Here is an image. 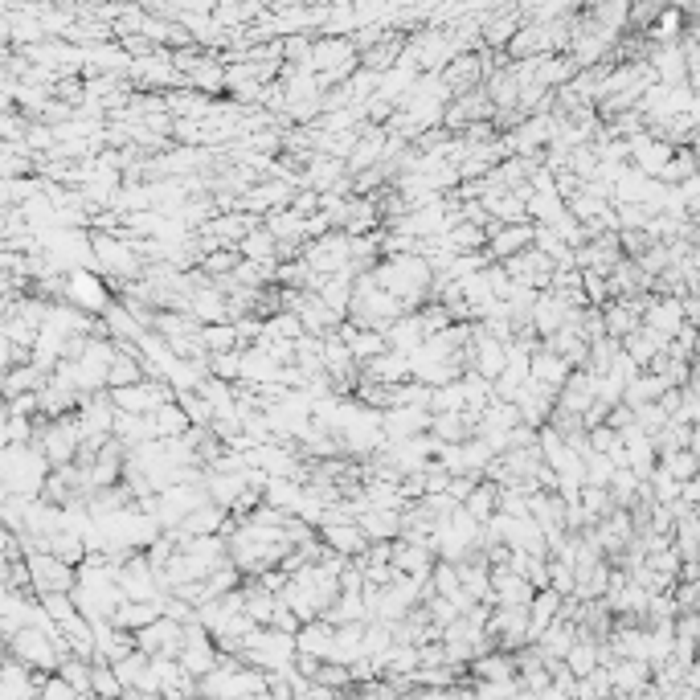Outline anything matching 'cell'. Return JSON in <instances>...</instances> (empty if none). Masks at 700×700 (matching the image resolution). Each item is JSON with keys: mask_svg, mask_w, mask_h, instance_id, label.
Wrapping results in <instances>:
<instances>
[{"mask_svg": "<svg viewBox=\"0 0 700 700\" xmlns=\"http://www.w3.org/2000/svg\"><path fill=\"white\" fill-rule=\"evenodd\" d=\"M533 242H537V226H529V222H500L492 230V238H488V254L496 262H508L512 254L529 250Z\"/></svg>", "mask_w": 700, "mask_h": 700, "instance_id": "cell-3", "label": "cell"}, {"mask_svg": "<svg viewBox=\"0 0 700 700\" xmlns=\"http://www.w3.org/2000/svg\"><path fill=\"white\" fill-rule=\"evenodd\" d=\"M684 320H688V312H684L680 299H660V303H651V308H647V328H655V332L676 336L684 328Z\"/></svg>", "mask_w": 700, "mask_h": 700, "instance_id": "cell-6", "label": "cell"}, {"mask_svg": "<svg viewBox=\"0 0 700 700\" xmlns=\"http://www.w3.org/2000/svg\"><path fill=\"white\" fill-rule=\"evenodd\" d=\"M336 631H340V627H336L332 619H312V623L299 627L295 643H299V651L320 655V660H332V655H336Z\"/></svg>", "mask_w": 700, "mask_h": 700, "instance_id": "cell-4", "label": "cell"}, {"mask_svg": "<svg viewBox=\"0 0 700 700\" xmlns=\"http://www.w3.org/2000/svg\"><path fill=\"white\" fill-rule=\"evenodd\" d=\"M74 696H82L62 672H50L46 680H41V700H74Z\"/></svg>", "mask_w": 700, "mask_h": 700, "instance_id": "cell-7", "label": "cell"}, {"mask_svg": "<svg viewBox=\"0 0 700 700\" xmlns=\"http://www.w3.org/2000/svg\"><path fill=\"white\" fill-rule=\"evenodd\" d=\"M185 623L181 619H172V615H160L156 623L140 627L136 631V647L148 651V655H177L181 660V651H185Z\"/></svg>", "mask_w": 700, "mask_h": 700, "instance_id": "cell-2", "label": "cell"}, {"mask_svg": "<svg viewBox=\"0 0 700 700\" xmlns=\"http://www.w3.org/2000/svg\"><path fill=\"white\" fill-rule=\"evenodd\" d=\"M29 570H33V590L37 594H54V590H70L74 594V586H78V565L62 561L50 549L29 553Z\"/></svg>", "mask_w": 700, "mask_h": 700, "instance_id": "cell-1", "label": "cell"}, {"mask_svg": "<svg viewBox=\"0 0 700 700\" xmlns=\"http://www.w3.org/2000/svg\"><path fill=\"white\" fill-rule=\"evenodd\" d=\"M463 508H467V512L479 520V524H488V520L500 512V484H496V479H488V475H484V479H479V488H475V492L463 500Z\"/></svg>", "mask_w": 700, "mask_h": 700, "instance_id": "cell-5", "label": "cell"}]
</instances>
